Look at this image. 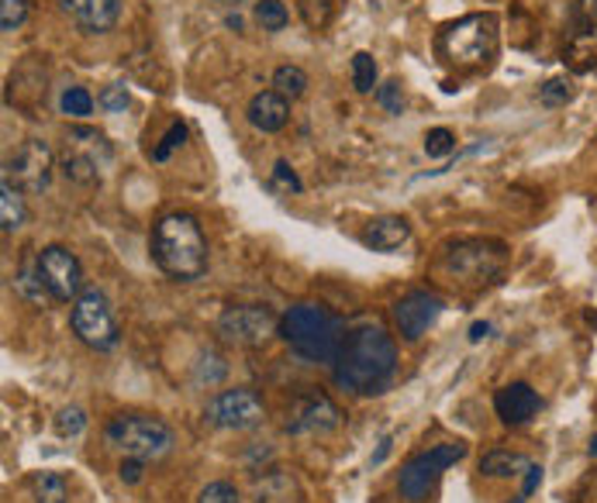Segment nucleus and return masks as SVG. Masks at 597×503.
<instances>
[{"label":"nucleus","instance_id":"1","mask_svg":"<svg viewBox=\"0 0 597 503\" xmlns=\"http://www.w3.org/2000/svg\"><path fill=\"white\" fill-rule=\"evenodd\" d=\"M397 373V345L394 339L376 324H360L346 334V342L331 363V379L339 390L356 397H373L391 387Z\"/></svg>","mask_w":597,"mask_h":503},{"label":"nucleus","instance_id":"2","mask_svg":"<svg viewBox=\"0 0 597 503\" xmlns=\"http://www.w3.org/2000/svg\"><path fill=\"white\" fill-rule=\"evenodd\" d=\"M153 259L177 283H194L207 273V235L194 214H162L153 228Z\"/></svg>","mask_w":597,"mask_h":503},{"label":"nucleus","instance_id":"3","mask_svg":"<svg viewBox=\"0 0 597 503\" xmlns=\"http://www.w3.org/2000/svg\"><path fill=\"white\" fill-rule=\"evenodd\" d=\"M280 339L304 363H336L346 342V324L322 304H297L280 318Z\"/></svg>","mask_w":597,"mask_h":503},{"label":"nucleus","instance_id":"4","mask_svg":"<svg viewBox=\"0 0 597 503\" xmlns=\"http://www.w3.org/2000/svg\"><path fill=\"white\" fill-rule=\"evenodd\" d=\"M104 442L111 451L122 459H138V462H156L173 448V431L156 414H114L104 427Z\"/></svg>","mask_w":597,"mask_h":503},{"label":"nucleus","instance_id":"5","mask_svg":"<svg viewBox=\"0 0 597 503\" xmlns=\"http://www.w3.org/2000/svg\"><path fill=\"white\" fill-rule=\"evenodd\" d=\"M497 38L494 14H466L439 32V53L460 69H481L497 56Z\"/></svg>","mask_w":597,"mask_h":503},{"label":"nucleus","instance_id":"6","mask_svg":"<svg viewBox=\"0 0 597 503\" xmlns=\"http://www.w3.org/2000/svg\"><path fill=\"white\" fill-rule=\"evenodd\" d=\"M442 266L460 283L484 286V283H494L500 273H505L508 249H505V242H494V238H463V242L446 249Z\"/></svg>","mask_w":597,"mask_h":503},{"label":"nucleus","instance_id":"7","mask_svg":"<svg viewBox=\"0 0 597 503\" xmlns=\"http://www.w3.org/2000/svg\"><path fill=\"white\" fill-rule=\"evenodd\" d=\"M69 328H74L77 339L93 352H114L117 342H122L114 310L98 286H87V290L74 300V310H69Z\"/></svg>","mask_w":597,"mask_h":503},{"label":"nucleus","instance_id":"8","mask_svg":"<svg viewBox=\"0 0 597 503\" xmlns=\"http://www.w3.org/2000/svg\"><path fill=\"white\" fill-rule=\"evenodd\" d=\"M280 331V318L262 304H232L218 315L214 334L235 348H259Z\"/></svg>","mask_w":597,"mask_h":503},{"label":"nucleus","instance_id":"9","mask_svg":"<svg viewBox=\"0 0 597 503\" xmlns=\"http://www.w3.org/2000/svg\"><path fill=\"white\" fill-rule=\"evenodd\" d=\"M463 455H466L463 442H446V445H436V448L415 455V459H408V462H404V469H401V479H397L401 496L408 500V503H421L428 496V490L439 483V476L449 466H457Z\"/></svg>","mask_w":597,"mask_h":503},{"label":"nucleus","instance_id":"10","mask_svg":"<svg viewBox=\"0 0 597 503\" xmlns=\"http://www.w3.org/2000/svg\"><path fill=\"white\" fill-rule=\"evenodd\" d=\"M204 421L225 431H249L267 421V403L249 387H235L214 393L204 407Z\"/></svg>","mask_w":597,"mask_h":503},{"label":"nucleus","instance_id":"11","mask_svg":"<svg viewBox=\"0 0 597 503\" xmlns=\"http://www.w3.org/2000/svg\"><path fill=\"white\" fill-rule=\"evenodd\" d=\"M53 173H56V156L49 149V141L42 138H29L25 146L14 152V159H8V170H4V176L29 197L45 194L53 183Z\"/></svg>","mask_w":597,"mask_h":503},{"label":"nucleus","instance_id":"12","mask_svg":"<svg viewBox=\"0 0 597 503\" xmlns=\"http://www.w3.org/2000/svg\"><path fill=\"white\" fill-rule=\"evenodd\" d=\"M35 259H38L42 279H45V286H49L53 300L69 304L83 294V266L66 245H45L35 252Z\"/></svg>","mask_w":597,"mask_h":503},{"label":"nucleus","instance_id":"13","mask_svg":"<svg viewBox=\"0 0 597 503\" xmlns=\"http://www.w3.org/2000/svg\"><path fill=\"white\" fill-rule=\"evenodd\" d=\"M339 421H342V411L336 407V400L322 390L301 393L291 411H286V431H291V435H325V431H336Z\"/></svg>","mask_w":597,"mask_h":503},{"label":"nucleus","instance_id":"14","mask_svg":"<svg viewBox=\"0 0 597 503\" xmlns=\"http://www.w3.org/2000/svg\"><path fill=\"white\" fill-rule=\"evenodd\" d=\"M446 300L439 294H428V290H412L408 297H401L394 304V324L401 331L404 342H418L425 339L428 331L436 328V321L442 318Z\"/></svg>","mask_w":597,"mask_h":503},{"label":"nucleus","instance_id":"15","mask_svg":"<svg viewBox=\"0 0 597 503\" xmlns=\"http://www.w3.org/2000/svg\"><path fill=\"white\" fill-rule=\"evenodd\" d=\"M59 11L74 18L83 35H108L122 18V0H56Z\"/></svg>","mask_w":597,"mask_h":503},{"label":"nucleus","instance_id":"16","mask_svg":"<svg viewBox=\"0 0 597 503\" xmlns=\"http://www.w3.org/2000/svg\"><path fill=\"white\" fill-rule=\"evenodd\" d=\"M539 407H542V400L529 382H508V387H500L494 393V411L508 427L529 424L539 414Z\"/></svg>","mask_w":597,"mask_h":503},{"label":"nucleus","instance_id":"17","mask_svg":"<svg viewBox=\"0 0 597 503\" xmlns=\"http://www.w3.org/2000/svg\"><path fill=\"white\" fill-rule=\"evenodd\" d=\"M246 117H249V125L256 132H262V135L283 132L286 122H291V101H286L283 93H277V90H262L249 101Z\"/></svg>","mask_w":597,"mask_h":503},{"label":"nucleus","instance_id":"18","mask_svg":"<svg viewBox=\"0 0 597 503\" xmlns=\"http://www.w3.org/2000/svg\"><path fill=\"white\" fill-rule=\"evenodd\" d=\"M360 238H363V245L373 252H397L401 245H408L412 225H408V218H401V214H380V218H373L363 228Z\"/></svg>","mask_w":597,"mask_h":503},{"label":"nucleus","instance_id":"19","mask_svg":"<svg viewBox=\"0 0 597 503\" xmlns=\"http://www.w3.org/2000/svg\"><path fill=\"white\" fill-rule=\"evenodd\" d=\"M563 59L573 73H590V69H597V21H590V25H577V32H573L566 42Z\"/></svg>","mask_w":597,"mask_h":503},{"label":"nucleus","instance_id":"20","mask_svg":"<svg viewBox=\"0 0 597 503\" xmlns=\"http://www.w3.org/2000/svg\"><path fill=\"white\" fill-rule=\"evenodd\" d=\"M301 490L291 472L270 469L262 479H256V503H297Z\"/></svg>","mask_w":597,"mask_h":503},{"label":"nucleus","instance_id":"21","mask_svg":"<svg viewBox=\"0 0 597 503\" xmlns=\"http://www.w3.org/2000/svg\"><path fill=\"white\" fill-rule=\"evenodd\" d=\"M14 294L21 297V300H29V304H35V307H45L53 300V294H49V286H45V279H42V270H38V259H25L18 266V273H14Z\"/></svg>","mask_w":597,"mask_h":503},{"label":"nucleus","instance_id":"22","mask_svg":"<svg viewBox=\"0 0 597 503\" xmlns=\"http://www.w3.org/2000/svg\"><path fill=\"white\" fill-rule=\"evenodd\" d=\"M29 221V207H25V194L4 176V183H0V228H4V235L25 228Z\"/></svg>","mask_w":597,"mask_h":503},{"label":"nucleus","instance_id":"23","mask_svg":"<svg viewBox=\"0 0 597 503\" xmlns=\"http://www.w3.org/2000/svg\"><path fill=\"white\" fill-rule=\"evenodd\" d=\"M59 170L69 183H80V186H93V183H101V165H98V156L93 152H83V149H74L69 146V152L63 156L59 162Z\"/></svg>","mask_w":597,"mask_h":503},{"label":"nucleus","instance_id":"24","mask_svg":"<svg viewBox=\"0 0 597 503\" xmlns=\"http://www.w3.org/2000/svg\"><path fill=\"white\" fill-rule=\"evenodd\" d=\"M532 462L525 459L521 451H508V448H494L481 459V472L491 476V479H511V476H521Z\"/></svg>","mask_w":597,"mask_h":503},{"label":"nucleus","instance_id":"25","mask_svg":"<svg viewBox=\"0 0 597 503\" xmlns=\"http://www.w3.org/2000/svg\"><path fill=\"white\" fill-rule=\"evenodd\" d=\"M32 496L35 503H66L69 490L59 472H35L32 476Z\"/></svg>","mask_w":597,"mask_h":503},{"label":"nucleus","instance_id":"26","mask_svg":"<svg viewBox=\"0 0 597 503\" xmlns=\"http://www.w3.org/2000/svg\"><path fill=\"white\" fill-rule=\"evenodd\" d=\"M273 90L283 93L286 101H297V98H304V90H307V73L301 66H280L273 73Z\"/></svg>","mask_w":597,"mask_h":503},{"label":"nucleus","instance_id":"27","mask_svg":"<svg viewBox=\"0 0 597 503\" xmlns=\"http://www.w3.org/2000/svg\"><path fill=\"white\" fill-rule=\"evenodd\" d=\"M252 14H256V25L262 32H283L286 21H291V11H286L280 0H259Z\"/></svg>","mask_w":597,"mask_h":503},{"label":"nucleus","instance_id":"28","mask_svg":"<svg viewBox=\"0 0 597 503\" xmlns=\"http://www.w3.org/2000/svg\"><path fill=\"white\" fill-rule=\"evenodd\" d=\"M573 98H577V87H573L570 77H553V80H545V83L539 87V101H542L545 107H563V104H570Z\"/></svg>","mask_w":597,"mask_h":503},{"label":"nucleus","instance_id":"29","mask_svg":"<svg viewBox=\"0 0 597 503\" xmlns=\"http://www.w3.org/2000/svg\"><path fill=\"white\" fill-rule=\"evenodd\" d=\"M59 107H63V114H69V117H77V122H83V117L93 114V93H90L87 87H69V90L63 93Z\"/></svg>","mask_w":597,"mask_h":503},{"label":"nucleus","instance_id":"30","mask_svg":"<svg viewBox=\"0 0 597 503\" xmlns=\"http://www.w3.org/2000/svg\"><path fill=\"white\" fill-rule=\"evenodd\" d=\"M297 8L307 28H325L336 14V0H297Z\"/></svg>","mask_w":597,"mask_h":503},{"label":"nucleus","instance_id":"31","mask_svg":"<svg viewBox=\"0 0 597 503\" xmlns=\"http://www.w3.org/2000/svg\"><path fill=\"white\" fill-rule=\"evenodd\" d=\"M352 87L360 93H373V87H376V59L370 53H356L352 56Z\"/></svg>","mask_w":597,"mask_h":503},{"label":"nucleus","instance_id":"32","mask_svg":"<svg viewBox=\"0 0 597 503\" xmlns=\"http://www.w3.org/2000/svg\"><path fill=\"white\" fill-rule=\"evenodd\" d=\"M53 427H56L59 438H77V435H83V427H87V414L80 411V407H63V411L56 414V421H53Z\"/></svg>","mask_w":597,"mask_h":503},{"label":"nucleus","instance_id":"33","mask_svg":"<svg viewBox=\"0 0 597 503\" xmlns=\"http://www.w3.org/2000/svg\"><path fill=\"white\" fill-rule=\"evenodd\" d=\"M425 152L428 159H446L449 152H457V135L449 128H432L425 135Z\"/></svg>","mask_w":597,"mask_h":503},{"label":"nucleus","instance_id":"34","mask_svg":"<svg viewBox=\"0 0 597 503\" xmlns=\"http://www.w3.org/2000/svg\"><path fill=\"white\" fill-rule=\"evenodd\" d=\"M25 21H29L25 0H0V28L18 32V28H25Z\"/></svg>","mask_w":597,"mask_h":503},{"label":"nucleus","instance_id":"35","mask_svg":"<svg viewBox=\"0 0 597 503\" xmlns=\"http://www.w3.org/2000/svg\"><path fill=\"white\" fill-rule=\"evenodd\" d=\"M183 141H187V125H183V122H173L170 128H166V135H162L159 146L153 149V159H156V162H166V159H170V156L183 146Z\"/></svg>","mask_w":597,"mask_h":503},{"label":"nucleus","instance_id":"36","mask_svg":"<svg viewBox=\"0 0 597 503\" xmlns=\"http://www.w3.org/2000/svg\"><path fill=\"white\" fill-rule=\"evenodd\" d=\"M98 104H101L108 114H125V111H128V104H132V98H128L125 83H111V87H104V90H101Z\"/></svg>","mask_w":597,"mask_h":503},{"label":"nucleus","instance_id":"37","mask_svg":"<svg viewBox=\"0 0 597 503\" xmlns=\"http://www.w3.org/2000/svg\"><path fill=\"white\" fill-rule=\"evenodd\" d=\"M376 104L384 107L387 114H404V90L397 80H387L376 87Z\"/></svg>","mask_w":597,"mask_h":503},{"label":"nucleus","instance_id":"38","mask_svg":"<svg viewBox=\"0 0 597 503\" xmlns=\"http://www.w3.org/2000/svg\"><path fill=\"white\" fill-rule=\"evenodd\" d=\"M198 503H243V500H238V490L232 483H207L198 493Z\"/></svg>","mask_w":597,"mask_h":503},{"label":"nucleus","instance_id":"39","mask_svg":"<svg viewBox=\"0 0 597 503\" xmlns=\"http://www.w3.org/2000/svg\"><path fill=\"white\" fill-rule=\"evenodd\" d=\"M273 180H277L280 186H286V190H291V194H301V190H304L301 176L294 173V165L286 162V159H277V165H273Z\"/></svg>","mask_w":597,"mask_h":503},{"label":"nucleus","instance_id":"40","mask_svg":"<svg viewBox=\"0 0 597 503\" xmlns=\"http://www.w3.org/2000/svg\"><path fill=\"white\" fill-rule=\"evenodd\" d=\"M573 21H577V25H590V21H597V0H577Z\"/></svg>","mask_w":597,"mask_h":503},{"label":"nucleus","instance_id":"41","mask_svg":"<svg viewBox=\"0 0 597 503\" xmlns=\"http://www.w3.org/2000/svg\"><path fill=\"white\" fill-rule=\"evenodd\" d=\"M539 483H542V466H529V469H525V490H521V496H532L539 490Z\"/></svg>","mask_w":597,"mask_h":503},{"label":"nucleus","instance_id":"42","mask_svg":"<svg viewBox=\"0 0 597 503\" xmlns=\"http://www.w3.org/2000/svg\"><path fill=\"white\" fill-rule=\"evenodd\" d=\"M142 466H146V462L122 459V479H125V483H138V479H142Z\"/></svg>","mask_w":597,"mask_h":503},{"label":"nucleus","instance_id":"43","mask_svg":"<svg viewBox=\"0 0 597 503\" xmlns=\"http://www.w3.org/2000/svg\"><path fill=\"white\" fill-rule=\"evenodd\" d=\"M487 334H491V324L487 321H476L470 328V342H481V339H487Z\"/></svg>","mask_w":597,"mask_h":503},{"label":"nucleus","instance_id":"44","mask_svg":"<svg viewBox=\"0 0 597 503\" xmlns=\"http://www.w3.org/2000/svg\"><path fill=\"white\" fill-rule=\"evenodd\" d=\"M218 4H222V8H238L243 0H218Z\"/></svg>","mask_w":597,"mask_h":503},{"label":"nucleus","instance_id":"45","mask_svg":"<svg viewBox=\"0 0 597 503\" xmlns=\"http://www.w3.org/2000/svg\"><path fill=\"white\" fill-rule=\"evenodd\" d=\"M594 451H597V438H594V442H590V455H594Z\"/></svg>","mask_w":597,"mask_h":503},{"label":"nucleus","instance_id":"46","mask_svg":"<svg viewBox=\"0 0 597 503\" xmlns=\"http://www.w3.org/2000/svg\"><path fill=\"white\" fill-rule=\"evenodd\" d=\"M515 503H525V496H521V500H515Z\"/></svg>","mask_w":597,"mask_h":503}]
</instances>
